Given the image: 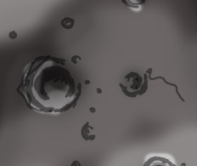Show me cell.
Listing matches in <instances>:
<instances>
[{
  "label": "cell",
  "instance_id": "1",
  "mask_svg": "<svg viewBox=\"0 0 197 166\" xmlns=\"http://www.w3.org/2000/svg\"><path fill=\"white\" fill-rule=\"evenodd\" d=\"M16 91L27 106L40 113H61L77 106L82 85L76 83L66 60L40 56L25 67Z\"/></svg>",
  "mask_w": 197,
  "mask_h": 166
},
{
  "label": "cell",
  "instance_id": "2",
  "mask_svg": "<svg viewBox=\"0 0 197 166\" xmlns=\"http://www.w3.org/2000/svg\"><path fill=\"white\" fill-rule=\"evenodd\" d=\"M126 84H120L125 95L129 97H135L137 95H140V90L145 91V87L147 88V80L144 82L143 78L137 72H130L125 77Z\"/></svg>",
  "mask_w": 197,
  "mask_h": 166
},
{
  "label": "cell",
  "instance_id": "3",
  "mask_svg": "<svg viewBox=\"0 0 197 166\" xmlns=\"http://www.w3.org/2000/svg\"><path fill=\"white\" fill-rule=\"evenodd\" d=\"M144 166H176L173 163H172L169 159L159 157V156H154L152 158H150L144 164Z\"/></svg>",
  "mask_w": 197,
  "mask_h": 166
},
{
  "label": "cell",
  "instance_id": "4",
  "mask_svg": "<svg viewBox=\"0 0 197 166\" xmlns=\"http://www.w3.org/2000/svg\"><path fill=\"white\" fill-rule=\"evenodd\" d=\"M122 2L125 5H127V6H128V7H132V8L138 9V8L139 7L140 4L144 3L145 0H142L141 2H138V1H136V0H122Z\"/></svg>",
  "mask_w": 197,
  "mask_h": 166
},
{
  "label": "cell",
  "instance_id": "5",
  "mask_svg": "<svg viewBox=\"0 0 197 166\" xmlns=\"http://www.w3.org/2000/svg\"><path fill=\"white\" fill-rule=\"evenodd\" d=\"M74 20L70 18V17H66L61 21V26L65 29H71L74 26Z\"/></svg>",
  "mask_w": 197,
  "mask_h": 166
},
{
  "label": "cell",
  "instance_id": "6",
  "mask_svg": "<svg viewBox=\"0 0 197 166\" xmlns=\"http://www.w3.org/2000/svg\"><path fill=\"white\" fill-rule=\"evenodd\" d=\"M16 37H17V34H16V33H15V32H11V33H9V37H10V38H12V39H15Z\"/></svg>",
  "mask_w": 197,
  "mask_h": 166
},
{
  "label": "cell",
  "instance_id": "7",
  "mask_svg": "<svg viewBox=\"0 0 197 166\" xmlns=\"http://www.w3.org/2000/svg\"><path fill=\"white\" fill-rule=\"evenodd\" d=\"M71 166H80V163L78 161H74Z\"/></svg>",
  "mask_w": 197,
  "mask_h": 166
}]
</instances>
